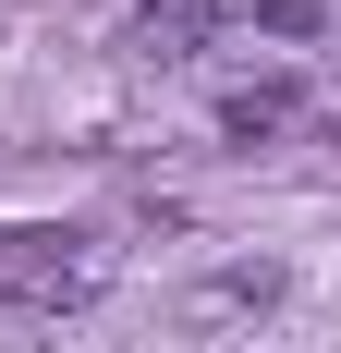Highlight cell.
Wrapping results in <instances>:
<instances>
[{"mask_svg": "<svg viewBox=\"0 0 341 353\" xmlns=\"http://www.w3.org/2000/svg\"><path fill=\"white\" fill-rule=\"evenodd\" d=\"M207 37H220V0H135V25H122V49L135 61H207Z\"/></svg>", "mask_w": 341, "mask_h": 353, "instance_id": "7a4b0ae2", "label": "cell"}, {"mask_svg": "<svg viewBox=\"0 0 341 353\" xmlns=\"http://www.w3.org/2000/svg\"><path fill=\"white\" fill-rule=\"evenodd\" d=\"M110 281V244L98 232H0V305H86Z\"/></svg>", "mask_w": 341, "mask_h": 353, "instance_id": "6da1fadb", "label": "cell"}, {"mask_svg": "<svg viewBox=\"0 0 341 353\" xmlns=\"http://www.w3.org/2000/svg\"><path fill=\"white\" fill-rule=\"evenodd\" d=\"M220 134H232V146L293 134V85H232V98H220Z\"/></svg>", "mask_w": 341, "mask_h": 353, "instance_id": "277c9868", "label": "cell"}, {"mask_svg": "<svg viewBox=\"0 0 341 353\" xmlns=\"http://www.w3.org/2000/svg\"><path fill=\"white\" fill-rule=\"evenodd\" d=\"M280 305V268L256 256V268H207L195 281V329H232V317H269Z\"/></svg>", "mask_w": 341, "mask_h": 353, "instance_id": "3957f363", "label": "cell"}]
</instances>
